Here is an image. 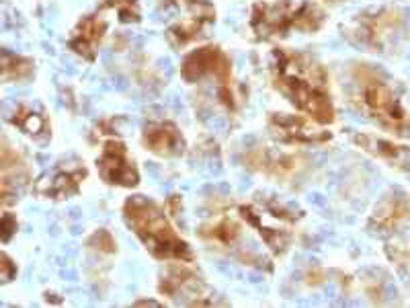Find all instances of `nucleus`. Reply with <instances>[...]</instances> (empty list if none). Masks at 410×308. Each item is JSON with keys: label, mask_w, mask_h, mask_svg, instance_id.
Masks as SVG:
<instances>
[{"label": "nucleus", "mask_w": 410, "mask_h": 308, "mask_svg": "<svg viewBox=\"0 0 410 308\" xmlns=\"http://www.w3.org/2000/svg\"><path fill=\"white\" fill-rule=\"evenodd\" d=\"M273 73L281 91L300 111L318 124H330L335 120V109L326 92V74L310 55L277 50Z\"/></svg>", "instance_id": "obj_1"}, {"label": "nucleus", "mask_w": 410, "mask_h": 308, "mask_svg": "<svg viewBox=\"0 0 410 308\" xmlns=\"http://www.w3.org/2000/svg\"><path fill=\"white\" fill-rule=\"evenodd\" d=\"M125 222L146 245V249L156 259L191 263L193 251L191 247L175 233L171 222L162 214V210L152 200L136 196L129 198L124 206Z\"/></svg>", "instance_id": "obj_2"}, {"label": "nucleus", "mask_w": 410, "mask_h": 308, "mask_svg": "<svg viewBox=\"0 0 410 308\" xmlns=\"http://www.w3.org/2000/svg\"><path fill=\"white\" fill-rule=\"evenodd\" d=\"M322 11L316 4L279 0L275 4H257L252 13V27L259 36H277L296 27L300 31H316L322 25Z\"/></svg>", "instance_id": "obj_3"}, {"label": "nucleus", "mask_w": 410, "mask_h": 308, "mask_svg": "<svg viewBox=\"0 0 410 308\" xmlns=\"http://www.w3.org/2000/svg\"><path fill=\"white\" fill-rule=\"evenodd\" d=\"M180 74L187 83H195L203 76H215L222 83V87H228L230 85V60L217 48H201L183 60Z\"/></svg>", "instance_id": "obj_4"}, {"label": "nucleus", "mask_w": 410, "mask_h": 308, "mask_svg": "<svg viewBox=\"0 0 410 308\" xmlns=\"http://www.w3.org/2000/svg\"><path fill=\"white\" fill-rule=\"evenodd\" d=\"M99 173L111 185L134 187L140 181L138 169L127 154V148L117 140H109L99 156Z\"/></svg>", "instance_id": "obj_5"}, {"label": "nucleus", "mask_w": 410, "mask_h": 308, "mask_svg": "<svg viewBox=\"0 0 410 308\" xmlns=\"http://www.w3.org/2000/svg\"><path fill=\"white\" fill-rule=\"evenodd\" d=\"M87 177V169L82 166H68L58 169L50 177H43L37 183V193L52 200H66L80 189V183Z\"/></svg>", "instance_id": "obj_6"}, {"label": "nucleus", "mask_w": 410, "mask_h": 308, "mask_svg": "<svg viewBox=\"0 0 410 308\" xmlns=\"http://www.w3.org/2000/svg\"><path fill=\"white\" fill-rule=\"evenodd\" d=\"M273 129L279 138L287 142H322L326 140V134L312 126L310 120L300 115H286V113H275L273 115Z\"/></svg>", "instance_id": "obj_7"}, {"label": "nucleus", "mask_w": 410, "mask_h": 308, "mask_svg": "<svg viewBox=\"0 0 410 308\" xmlns=\"http://www.w3.org/2000/svg\"><path fill=\"white\" fill-rule=\"evenodd\" d=\"M144 142L154 154H161V156H175V154H180L185 148L178 127L175 124H168V122L146 126Z\"/></svg>", "instance_id": "obj_8"}, {"label": "nucleus", "mask_w": 410, "mask_h": 308, "mask_svg": "<svg viewBox=\"0 0 410 308\" xmlns=\"http://www.w3.org/2000/svg\"><path fill=\"white\" fill-rule=\"evenodd\" d=\"M105 21L99 17H87L82 18V23L78 25V29L74 31L70 39V48L76 54L85 55L92 60L97 54V46L101 43V39L105 36Z\"/></svg>", "instance_id": "obj_9"}, {"label": "nucleus", "mask_w": 410, "mask_h": 308, "mask_svg": "<svg viewBox=\"0 0 410 308\" xmlns=\"http://www.w3.org/2000/svg\"><path fill=\"white\" fill-rule=\"evenodd\" d=\"M365 103L367 107L372 109L374 113L382 115V117H390V120H404V109L400 107V103L396 101L394 92L390 91V87H386L384 83H374L369 85L365 92Z\"/></svg>", "instance_id": "obj_10"}, {"label": "nucleus", "mask_w": 410, "mask_h": 308, "mask_svg": "<svg viewBox=\"0 0 410 308\" xmlns=\"http://www.w3.org/2000/svg\"><path fill=\"white\" fill-rule=\"evenodd\" d=\"M201 235L205 238H212L215 243H222V245H232L240 235V226L230 218H222L220 222H215L212 226H205L201 230Z\"/></svg>", "instance_id": "obj_11"}, {"label": "nucleus", "mask_w": 410, "mask_h": 308, "mask_svg": "<svg viewBox=\"0 0 410 308\" xmlns=\"http://www.w3.org/2000/svg\"><path fill=\"white\" fill-rule=\"evenodd\" d=\"M33 70V64L21 55L11 54V52H2V76L4 80H21L27 78Z\"/></svg>", "instance_id": "obj_12"}, {"label": "nucleus", "mask_w": 410, "mask_h": 308, "mask_svg": "<svg viewBox=\"0 0 410 308\" xmlns=\"http://www.w3.org/2000/svg\"><path fill=\"white\" fill-rule=\"evenodd\" d=\"M13 122H15L25 134H29V136H39V134H43L45 127H48L45 120H43V115H39V113H36L33 109L25 107V105L15 111Z\"/></svg>", "instance_id": "obj_13"}, {"label": "nucleus", "mask_w": 410, "mask_h": 308, "mask_svg": "<svg viewBox=\"0 0 410 308\" xmlns=\"http://www.w3.org/2000/svg\"><path fill=\"white\" fill-rule=\"evenodd\" d=\"M191 284H195V275L189 273L187 270H183V267H178V270H171L166 277H162L161 292L168 294L171 298H177L178 292H183Z\"/></svg>", "instance_id": "obj_14"}, {"label": "nucleus", "mask_w": 410, "mask_h": 308, "mask_svg": "<svg viewBox=\"0 0 410 308\" xmlns=\"http://www.w3.org/2000/svg\"><path fill=\"white\" fill-rule=\"evenodd\" d=\"M105 4L113 6L119 13V18L125 21V23L140 18V11H138V2L136 0H107Z\"/></svg>", "instance_id": "obj_15"}, {"label": "nucleus", "mask_w": 410, "mask_h": 308, "mask_svg": "<svg viewBox=\"0 0 410 308\" xmlns=\"http://www.w3.org/2000/svg\"><path fill=\"white\" fill-rule=\"evenodd\" d=\"M90 245H97L95 249H99L101 253H115V238L107 230H99L90 238Z\"/></svg>", "instance_id": "obj_16"}, {"label": "nucleus", "mask_w": 410, "mask_h": 308, "mask_svg": "<svg viewBox=\"0 0 410 308\" xmlns=\"http://www.w3.org/2000/svg\"><path fill=\"white\" fill-rule=\"evenodd\" d=\"M0 280L2 282H11L15 275H17V265L11 261V257L6 253H2V257H0Z\"/></svg>", "instance_id": "obj_17"}, {"label": "nucleus", "mask_w": 410, "mask_h": 308, "mask_svg": "<svg viewBox=\"0 0 410 308\" xmlns=\"http://www.w3.org/2000/svg\"><path fill=\"white\" fill-rule=\"evenodd\" d=\"M15 230H17V218L9 214V212H4L2 214V240L9 243Z\"/></svg>", "instance_id": "obj_18"}, {"label": "nucleus", "mask_w": 410, "mask_h": 308, "mask_svg": "<svg viewBox=\"0 0 410 308\" xmlns=\"http://www.w3.org/2000/svg\"><path fill=\"white\" fill-rule=\"evenodd\" d=\"M180 208H183V200H180L178 196H171V200H168V210H171V214H177Z\"/></svg>", "instance_id": "obj_19"}, {"label": "nucleus", "mask_w": 410, "mask_h": 308, "mask_svg": "<svg viewBox=\"0 0 410 308\" xmlns=\"http://www.w3.org/2000/svg\"><path fill=\"white\" fill-rule=\"evenodd\" d=\"M138 307H158V302H152V300H140Z\"/></svg>", "instance_id": "obj_20"}]
</instances>
